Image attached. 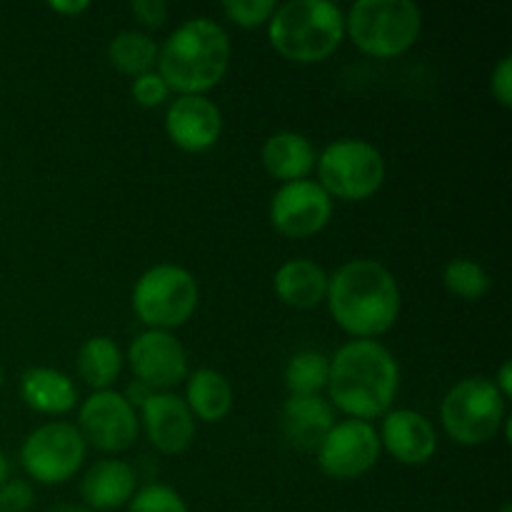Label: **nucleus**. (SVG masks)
I'll return each mask as SVG.
<instances>
[{"instance_id":"1","label":"nucleus","mask_w":512,"mask_h":512,"mask_svg":"<svg viewBox=\"0 0 512 512\" xmlns=\"http://www.w3.org/2000/svg\"><path fill=\"white\" fill-rule=\"evenodd\" d=\"M328 308L335 323L358 340L388 333L400 315V288L383 263L370 258L350 260L328 278Z\"/></svg>"},{"instance_id":"2","label":"nucleus","mask_w":512,"mask_h":512,"mask_svg":"<svg viewBox=\"0 0 512 512\" xmlns=\"http://www.w3.org/2000/svg\"><path fill=\"white\" fill-rule=\"evenodd\" d=\"M398 390V360L378 340H350L330 360V400L353 420L368 423L385 415Z\"/></svg>"},{"instance_id":"3","label":"nucleus","mask_w":512,"mask_h":512,"mask_svg":"<svg viewBox=\"0 0 512 512\" xmlns=\"http://www.w3.org/2000/svg\"><path fill=\"white\" fill-rule=\"evenodd\" d=\"M230 38L210 18L185 20L158 50V73L180 95H205L225 78L230 65Z\"/></svg>"},{"instance_id":"4","label":"nucleus","mask_w":512,"mask_h":512,"mask_svg":"<svg viewBox=\"0 0 512 512\" xmlns=\"http://www.w3.org/2000/svg\"><path fill=\"white\" fill-rule=\"evenodd\" d=\"M270 45L293 63H323L345 40V15L328 0H290L268 20Z\"/></svg>"},{"instance_id":"5","label":"nucleus","mask_w":512,"mask_h":512,"mask_svg":"<svg viewBox=\"0 0 512 512\" xmlns=\"http://www.w3.org/2000/svg\"><path fill=\"white\" fill-rule=\"evenodd\" d=\"M423 13L413 0H358L345 15V35L370 58H398L420 38Z\"/></svg>"},{"instance_id":"6","label":"nucleus","mask_w":512,"mask_h":512,"mask_svg":"<svg viewBox=\"0 0 512 512\" xmlns=\"http://www.w3.org/2000/svg\"><path fill=\"white\" fill-rule=\"evenodd\" d=\"M505 398L498 393L493 380L475 375L455 383L445 393L443 405H440V420L443 428L455 443L468 445H485L498 435L503 428Z\"/></svg>"},{"instance_id":"7","label":"nucleus","mask_w":512,"mask_h":512,"mask_svg":"<svg viewBox=\"0 0 512 512\" xmlns=\"http://www.w3.org/2000/svg\"><path fill=\"white\" fill-rule=\"evenodd\" d=\"M198 308V283L180 265L160 263L145 270L133 288V310L150 330L180 328Z\"/></svg>"},{"instance_id":"8","label":"nucleus","mask_w":512,"mask_h":512,"mask_svg":"<svg viewBox=\"0 0 512 512\" xmlns=\"http://www.w3.org/2000/svg\"><path fill=\"white\" fill-rule=\"evenodd\" d=\"M320 188L330 198L368 200L385 183V158L373 143L360 138H343L330 143L315 163Z\"/></svg>"},{"instance_id":"9","label":"nucleus","mask_w":512,"mask_h":512,"mask_svg":"<svg viewBox=\"0 0 512 512\" xmlns=\"http://www.w3.org/2000/svg\"><path fill=\"white\" fill-rule=\"evenodd\" d=\"M85 440L70 423H48L25 438L20 463L40 485H60L73 478L85 460Z\"/></svg>"},{"instance_id":"10","label":"nucleus","mask_w":512,"mask_h":512,"mask_svg":"<svg viewBox=\"0 0 512 512\" xmlns=\"http://www.w3.org/2000/svg\"><path fill=\"white\" fill-rule=\"evenodd\" d=\"M78 430L85 445L90 443L103 453H123L138 440L140 420L125 395L98 390L80 405Z\"/></svg>"},{"instance_id":"11","label":"nucleus","mask_w":512,"mask_h":512,"mask_svg":"<svg viewBox=\"0 0 512 512\" xmlns=\"http://www.w3.org/2000/svg\"><path fill=\"white\" fill-rule=\"evenodd\" d=\"M380 458L378 430L365 420H343L318 445V465L328 478L355 480L375 468Z\"/></svg>"},{"instance_id":"12","label":"nucleus","mask_w":512,"mask_h":512,"mask_svg":"<svg viewBox=\"0 0 512 512\" xmlns=\"http://www.w3.org/2000/svg\"><path fill=\"white\" fill-rule=\"evenodd\" d=\"M333 198L313 180L283 183L270 203V223L280 235L293 240L313 238L328 225Z\"/></svg>"},{"instance_id":"13","label":"nucleus","mask_w":512,"mask_h":512,"mask_svg":"<svg viewBox=\"0 0 512 512\" xmlns=\"http://www.w3.org/2000/svg\"><path fill=\"white\" fill-rule=\"evenodd\" d=\"M130 370L145 388L168 390L188 378V355L180 340L165 330H145L128 350Z\"/></svg>"},{"instance_id":"14","label":"nucleus","mask_w":512,"mask_h":512,"mask_svg":"<svg viewBox=\"0 0 512 512\" xmlns=\"http://www.w3.org/2000/svg\"><path fill=\"white\" fill-rule=\"evenodd\" d=\"M165 133L180 150L203 153L218 143L223 115L205 95H178L165 113Z\"/></svg>"},{"instance_id":"15","label":"nucleus","mask_w":512,"mask_h":512,"mask_svg":"<svg viewBox=\"0 0 512 512\" xmlns=\"http://www.w3.org/2000/svg\"><path fill=\"white\" fill-rule=\"evenodd\" d=\"M138 420L153 448L165 455L183 453L195 438L193 413L180 395L153 393L140 408Z\"/></svg>"},{"instance_id":"16","label":"nucleus","mask_w":512,"mask_h":512,"mask_svg":"<svg viewBox=\"0 0 512 512\" xmlns=\"http://www.w3.org/2000/svg\"><path fill=\"white\" fill-rule=\"evenodd\" d=\"M378 438L380 448L388 450L400 465H425L438 450L433 423L418 410H388Z\"/></svg>"},{"instance_id":"17","label":"nucleus","mask_w":512,"mask_h":512,"mask_svg":"<svg viewBox=\"0 0 512 512\" xmlns=\"http://www.w3.org/2000/svg\"><path fill=\"white\" fill-rule=\"evenodd\" d=\"M333 425V408L320 395H290L285 400L280 428L295 450H318Z\"/></svg>"},{"instance_id":"18","label":"nucleus","mask_w":512,"mask_h":512,"mask_svg":"<svg viewBox=\"0 0 512 512\" xmlns=\"http://www.w3.org/2000/svg\"><path fill=\"white\" fill-rule=\"evenodd\" d=\"M135 495V473L123 460H100L80 480V498L85 508L115 510Z\"/></svg>"},{"instance_id":"19","label":"nucleus","mask_w":512,"mask_h":512,"mask_svg":"<svg viewBox=\"0 0 512 512\" xmlns=\"http://www.w3.org/2000/svg\"><path fill=\"white\" fill-rule=\"evenodd\" d=\"M20 398L40 415H65L78 403V390L60 370L28 368L20 375Z\"/></svg>"},{"instance_id":"20","label":"nucleus","mask_w":512,"mask_h":512,"mask_svg":"<svg viewBox=\"0 0 512 512\" xmlns=\"http://www.w3.org/2000/svg\"><path fill=\"white\" fill-rule=\"evenodd\" d=\"M260 158H263L265 170L275 180H283V183L308 180L315 163H318V153H315L313 143L305 135L293 133V130L270 135L265 140Z\"/></svg>"},{"instance_id":"21","label":"nucleus","mask_w":512,"mask_h":512,"mask_svg":"<svg viewBox=\"0 0 512 512\" xmlns=\"http://www.w3.org/2000/svg\"><path fill=\"white\" fill-rule=\"evenodd\" d=\"M328 278L330 275L318 263L295 258L280 265L278 273H275L273 288L275 295L290 308L310 310L318 308L325 295H328Z\"/></svg>"},{"instance_id":"22","label":"nucleus","mask_w":512,"mask_h":512,"mask_svg":"<svg viewBox=\"0 0 512 512\" xmlns=\"http://www.w3.org/2000/svg\"><path fill=\"white\" fill-rule=\"evenodd\" d=\"M188 403L190 413L205 423H218L228 418L233 410V385L223 373L213 368L195 370L188 378Z\"/></svg>"},{"instance_id":"23","label":"nucleus","mask_w":512,"mask_h":512,"mask_svg":"<svg viewBox=\"0 0 512 512\" xmlns=\"http://www.w3.org/2000/svg\"><path fill=\"white\" fill-rule=\"evenodd\" d=\"M120 370H123V355L120 348L105 335H95V338L85 340L78 350V373L90 388L110 390V385L118 380Z\"/></svg>"},{"instance_id":"24","label":"nucleus","mask_w":512,"mask_h":512,"mask_svg":"<svg viewBox=\"0 0 512 512\" xmlns=\"http://www.w3.org/2000/svg\"><path fill=\"white\" fill-rule=\"evenodd\" d=\"M108 60L118 73L138 78V75L150 73L158 63V45L140 30H123L110 40Z\"/></svg>"},{"instance_id":"25","label":"nucleus","mask_w":512,"mask_h":512,"mask_svg":"<svg viewBox=\"0 0 512 512\" xmlns=\"http://www.w3.org/2000/svg\"><path fill=\"white\" fill-rule=\"evenodd\" d=\"M330 358L320 350H300L285 368V385L290 395H318L328 388Z\"/></svg>"},{"instance_id":"26","label":"nucleus","mask_w":512,"mask_h":512,"mask_svg":"<svg viewBox=\"0 0 512 512\" xmlns=\"http://www.w3.org/2000/svg\"><path fill=\"white\" fill-rule=\"evenodd\" d=\"M443 285L463 300H480L490 290V275L478 260L455 258L445 265Z\"/></svg>"},{"instance_id":"27","label":"nucleus","mask_w":512,"mask_h":512,"mask_svg":"<svg viewBox=\"0 0 512 512\" xmlns=\"http://www.w3.org/2000/svg\"><path fill=\"white\" fill-rule=\"evenodd\" d=\"M128 512H190L185 500L180 498L178 490L170 485L153 483L140 488L138 493L130 498Z\"/></svg>"},{"instance_id":"28","label":"nucleus","mask_w":512,"mask_h":512,"mask_svg":"<svg viewBox=\"0 0 512 512\" xmlns=\"http://www.w3.org/2000/svg\"><path fill=\"white\" fill-rule=\"evenodd\" d=\"M275 8H278L275 0H225L223 3L225 18L233 20L240 28H260L268 23Z\"/></svg>"},{"instance_id":"29","label":"nucleus","mask_w":512,"mask_h":512,"mask_svg":"<svg viewBox=\"0 0 512 512\" xmlns=\"http://www.w3.org/2000/svg\"><path fill=\"white\" fill-rule=\"evenodd\" d=\"M130 90H133V98L138 100L143 108H158V105H163L170 95L168 83L160 78L158 70H150V73L133 78V88Z\"/></svg>"},{"instance_id":"30","label":"nucleus","mask_w":512,"mask_h":512,"mask_svg":"<svg viewBox=\"0 0 512 512\" xmlns=\"http://www.w3.org/2000/svg\"><path fill=\"white\" fill-rule=\"evenodd\" d=\"M33 503V488L25 480H5L0 485V512H28Z\"/></svg>"},{"instance_id":"31","label":"nucleus","mask_w":512,"mask_h":512,"mask_svg":"<svg viewBox=\"0 0 512 512\" xmlns=\"http://www.w3.org/2000/svg\"><path fill=\"white\" fill-rule=\"evenodd\" d=\"M490 90H493L495 100H498L503 108L512 105V55H503L500 63L495 65L493 78H490Z\"/></svg>"},{"instance_id":"32","label":"nucleus","mask_w":512,"mask_h":512,"mask_svg":"<svg viewBox=\"0 0 512 512\" xmlns=\"http://www.w3.org/2000/svg\"><path fill=\"white\" fill-rule=\"evenodd\" d=\"M130 10L148 28H160L168 20V5L163 0H133Z\"/></svg>"},{"instance_id":"33","label":"nucleus","mask_w":512,"mask_h":512,"mask_svg":"<svg viewBox=\"0 0 512 512\" xmlns=\"http://www.w3.org/2000/svg\"><path fill=\"white\" fill-rule=\"evenodd\" d=\"M50 10H55V13H65V15H80L85 13V10L90 8L88 0H53V3H48Z\"/></svg>"},{"instance_id":"34","label":"nucleus","mask_w":512,"mask_h":512,"mask_svg":"<svg viewBox=\"0 0 512 512\" xmlns=\"http://www.w3.org/2000/svg\"><path fill=\"white\" fill-rule=\"evenodd\" d=\"M493 383H495V388H498V393L508 400L512 395V363L510 360H505V363L500 365L498 380H493Z\"/></svg>"},{"instance_id":"35","label":"nucleus","mask_w":512,"mask_h":512,"mask_svg":"<svg viewBox=\"0 0 512 512\" xmlns=\"http://www.w3.org/2000/svg\"><path fill=\"white\" fill-rule=\"evenodd\" d=\"M150 395H153L150 393V388H145L143 383H138V380H135V383L128 388V393H125V400H128L133 408L135 405H140V408H143V403L150 398Z\"/></svg>"},{"instance_id":"36","label":"nucleus","mask_w":512,"mask_h":512,"mask_svg":"<svg viewBox=\"0 0 512 512\" xmlns=\"http://www.w3.org/2000/svg\"><path fill=\"white\" fill-rule=\"evenodd\" d=\"M8 475H10V463H8V458H5L3 450H0V485L8 480Z\"/></svg>"},{"instance_id":"37","label":"nucleus","mask_w":512,"mask_h":512,"mask_svg":"<svg viewBox=\"0 0 512 512\" xmlns=\"http://www.w3.org/2000/svg\"><path fill=\"white\" fill-rule=\"evenodd\" d=\"M50 512H95V510L85 508V505H58V508H53Z\"/></svg>"},{"instance_id":"38","label":"nucleus","mask_w":512,"mask_h":512,"mask_svg":"<svg viewBox=\"0 0 512 512\" xmlns=\"http://www.w3.org/2000/svg\"><path fill=\"white\" fill-rule=\"evenodd\" d=\"M3 383H5V370H3V363H0V390H3Z\"/></svg>"},{"instance_id":"39","label":"nucleus","mask_w":512,"mask_h":512,"mask_svg":"<svg viewBox=\"0 0 512 512\" xmlns=\"http://www.w3.org/2000/svg\"><path fill=\"white\" fill-rule=\"evenodd\" d=\"M498 512H512V505H510V503H505V505H503V508H500Z\"/></svg>"}]
</instances>
